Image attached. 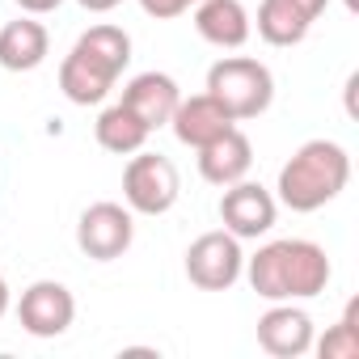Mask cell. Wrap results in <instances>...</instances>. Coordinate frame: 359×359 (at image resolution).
Masks as SVG:
<instances>
[{
    "label": "cell",
    "mask_w": 359,
    "mask_h": 359,
    "mask_svg": "<svg viewBox=\"0 0 359 359\" xmlns=\"http://www.w3.org/2000/svg\"><path fill=\"white\" fill-rule=\"evenodd\" d=\"M250 287L262 296V300H313L330 287L334 279V266H330V254L317 245V241H304V237H283V241H266L254 258H245V271Z\"/></svg>",
    "instance_id": "6da1fadb"
},
{
    "label": "cell",
    "mask_w": 359,
    "mask_h": 359,
    "mask_svg": "<svg viewBox=\"0 0 359 359\" xmlns=\"http://www.w3.org/2000/svg\"><path fill=\"white\" fill-rule=\"evenodd\" d=\"M346 182H351V156H346V148L334 144V140H309V144H300L283 161L275 191H279L283 208H292V212L304 216V212H317V208L334 203L346 191Z\"/></svg>",
    "instance_id": "7a4b0ae2"
},
{
    "label": "cell",
    "mask_w": 359,
    "mask_h": 359,
    "mask_svg": "<svg viewBox=\"0 0 359 359\" xmlns=\"http://www.w3.org/2000/svg\"><path fill=\"white\" fill-rule=\"evenodd\" d=\"M208 93L233 114V123L258 118L275 102V76L262 60L250 55H224L208 68Z\"/></svg>",
    "instance_id": "3957f363"
},
{
    "label": "cell",
    "mask_w": 359,
    "mask_h": 359,
    "mask_svg": "<svg viewBox=\"0 0 359 359\" xmlns=\"http://www.w3.org/2000/svg\"><path fill=\"white\" fill-rule=\"evenodd\" d=\"M177 195H182V177H177V165L161 152H131L127 169H123V199L131 212L140 216H165Z\"/></svg>",
    "instance_id": "277c9868"
},
{
    "label": "cell",
    "mask_w": 359,
    "mask_h": 359,
    "mask_svg": "<svg viewBox=\"0 0 359 359\" xmlns=\"http://www.w3.org/2000/svg\"><path fill=\"white\" fill-rule=\"evenodd\" d=\"M241 271H245V254L229 229L203 233L187 250V279L203 292H229L241 279Z\"/></svg>",
    "instance_id": "5b68a950"
},
{
    "label": "cell",
    "mask_w": 359,
    "mask_h": 359,
    "mask_svg": "<svg viewBox=\"0 0 359 359\" xmlns=\"http://www.w3.org/2000/svg\"><path fill=\"white\" fill-rule=\"evenodd\" d=\"M135 241V220H131V208L123 203H93L81 212V224H76V245L85 258L93 262H114L131 250Z\"/></svg>",
    "instance_id": "8992f818"
},
{
    "label": "cell",
    "mask_w": 359,
    "mask_h": 359,
    "mask_svg": "<svg viewBox=\"0 0 359 359\" xmlns=\"http://www.w3.org/2000/svg\"><path fill=\"white\" fill-rule=\"evenodd\" d=\"M275 216H279V199L262 182H250V177L224 187V195H220V220L237 241L266 237L275 229Z\"/></svg>",
    "instance_id": "52a82bcc"
},
{
    "label": "cell",
    "mask_w": 359,
    "mask_h": 359,
    "mask_svg": "<svg viewBox=\"0 0 359 359\" xmlns=\"http://www.w3.org/2000/svg\"><path fill=\"white\" fill-rule=\"evenodd\" d=\"M18 321H22V330L34 334V338H60V334H68V325L76 321V300H72V292H68L64 283L39 279V283H30V287L22 292V300H18Z\"/></svg>",
    "instance_id": "ba28073f"
},
{
    "label": "cell",
    "mask_w": 359,
    "mask_h": 359,
    "mask_svg": "<svg viewBox=\"0 0 359 359\" xmlns=\"http://www.w3.org/2000/svg\"><path fill=\"white\" fill-rule=\"evenodd\" d=\"M258 346L275 359H300L313 351V317L296 300H275L258 317Z\"/></svg>",
    "instance_id": "9c48e42d"
},
{
    "label": "cell",
    "mask_w": 359,
    "mask_h": 359,
    "mask_svg": "<svg viewBox=\"0 0 359 359\" xmlns=\"http://www.w3.org/2000/svg\"><path fill=\"white\" fill-rule=\"evenodd\" d=\"M118 76L123 72L114 64H106L102 55H93L85 47H72L64 55V64H60V89H64V97L72 106H97V102H106Z\"/></svg>",
    "instance_id": "30bf717a"
},
{
    "label": "cell",
    "mask_w": 359,
    "mask_h": 359,
    "mask_svg": "<svg viewBox=\"0 0 359 359\" xmlns=\"http://www.w3.org/2000/svg\"><path fill=\"white\" fill-rule=\"evenodd\" d=\"M330 0H262L258 5V34L271 47H296L309 39L313 22L325 13Z\"/></svg>",
    "instance_id": "8fae6325"
},
{
    "label": "cell",
    "mask_w": 359,
    "mask_h": 359,
    "mask_svg": "<svg viewBox=\"0 0 359 359\" xmlns=\"http://www.w3.org/2000/svg\"><path fill=\"white\" fill-rule=\"evenodd\" d=\"M177 102H182V89H177V81L169 72H140L123 85V106L148 127V131H161L169 127Z\"/></svg>",
    "instance_id": "7c38bea8"
},
{
    "label": "cell",
    "mask_w": 359,
    "mask_h": 359,
    "mask_svg": "<svg viewBox=\"0 0 359 359\" xmlns=\"http://www.w3.org/2000/svg\"><path fill=\"white\" fill-rule=\"evenodd\" d=\"M195 152H199L203 182H212L220 191L233 187V182H241V177L250 173V165H254V144H250V135L241 127H229L224 135H216L212 144H203Z\"/></svg>",
    "instance_id": "4fadbf2b"
},
{
    "label": "cell",
    "mask_w": 359,
    "mask_h": 359,
    "mask_svg": "<svg viewBox=\"0 0 359 359\" xmlns=\"http://www.w3.org/2000/svg\"><path fill=\"white\" fill-rule=\"evenodd\" d=\"M195 30L203 43L220 47V51H237L250 43L254 34V18L241 0H199L195 5Z\"/></svg>",
    "instance_id": "5bb4252c"
},
{
    "label": "cell",
    "mask_w": 359,
    "mask_h": 359,
    "mask_svg": "<svg viewBox=\"0 0 359 359\" xmlns=\"http://www.w3.org/2000/svg\"><path fill=\"white\" fill-rule=\"evenodd\" d=\"M169 127H173L177 144H187V148H203V144H212L216 135H224V131H229V127H237V123H233V114H229L212 93H195V97H182V102H177V110H173Z\"/></svg>",
    "instance_id": "9a60e30c"
},
{
    "label": "cell",
    "mask_w": 359,
    "mask_h": 359,
    "mask_svg": "<svg viewBox=\"0 0 359 359\" xmlns=\"http://www.w3.org/2000/svg\"><path fill=\"white\" fill-rule=\"evenodd\" d=\"M51 51V34L39 18H18L0 30V68L5 72H34Z\"/></svg>",
    "instance_id": "2e32d148"
},
{
    "label": "cell",
    "mask_w": 359,
    "mask_h": 359,
    "mask_svg": "<svg viewBox=\"0 0 359 359\" xmlns=\"http://www.w3.org/2000/svg\"><path fill=\"white\" fill-rule=\"evenodd\" d=\"M93 135H97V144L106 148V152H114V156H131V152H140L144 144H148V127L123 106V102H114V106H106L102 114H97V123H93Z\"/></svg>",
    "instance_id": "e0dca14e"
},
{
    "label": "cell",
    "mask_w": 359,
    "mask_h": 359,
    "mask_svg": "<svg viewBox=\"0 0 359 359\" xmlns=\"http://www.w3.org/2000/svg\"><path fill=\"white\" fill-rule=\"evenodd\" d=\"M76 47H85V51L102 55V60H106V64H114L118 72L131 64V34H127L123 26H110V22H102V26H89V30L76 39Z\"/></svg>",
    "instance_id": "ac0fdd59"
},
{
    "label": "cell",
    "mask_w": 359,
    "mask_h": 359,
    "mask_svg": "<svg viewBox=\"0 0 359 359\" xmlns=\"http://www.w3.org/2000/svg\"><path fill=\"white\" fill-rule=\"evenodd\" d=\"M355 313H359V300H346L342 317L325 330L321 342H313L321 359H359V325H355Z\"/></svg>",
    "instance_id": "d6986e66"
},
{
    "label": "cell",
    "mask_w": 359,
    "mask_h": 359,
    "mask_svg": "<svg viewBox=\"0 0 359 359\" xmlns=\"http://www.w3.org/2000/svg\"><path fill=\"white\" fill-rule=\"evenodd\" d=\"M195 5H199V0H140V9H144L148 18H156V22H173V18L191 13Z\"/></svg>",
    "instance_id": "ffe728a7"
},
{
    "label": "cell",
    "mask_w": 359,
    "mask_h": 359,
    "mask_svg": "<svg viewBox=\"0 0 359 359\" xmlns=\"http://www.w3.org/2000/svg\"><path fill=\"white\" fill-rule=\"evenodd\" d=\"M22 5V13H30V18H43V13H55L64 0H18Z\"/></svg>",
    "instance_id": "44dd1931"
},
{
    "label": "cell",
    "mask_w": 359,
    "mask_h": 359,
    "mask_svg": "<svg viewBox=\"0 0 359 359\" xmlns=\"http://www.w3.org/2000/svg\"><path fill=\"white\" fill-rule=\"evenodd\" d=\"M81 9H89V13H110V9H118L123 0H76Z\"/></svg>",
    "instance_id": "7402d4cb"
},
{
    "label": "cell",
    "mask_w": 359,
    "mask_h": 359,
    "mask_svg": "<svg viewBox=\"0 0 359 359\" xmlns=\"http://www.w3.org/2000/svg\"><path fill=\"white\" fill-rule=\"evenodd\" d=\"M9 300H13V296H9V283H5V275H0V317L9 313Z\"/></svg>",
    "instance_id": "603a6c76"
},
{
    "label": "cell",
    "mask_w": 359,
    "mask_h": 359,
    "mask_svg": "<svg viewBox=\"0 0 359 359\" xmlns=\"http://www.w3.org/2000/svg\"><path fill=\"white\" fill-rule=\"evenodd\" d=\"M346 9H351V13H355V9H359V0H346Z\"/></svg>",
    "instance_id": "cb8c5ba5"
}]
</instances>
